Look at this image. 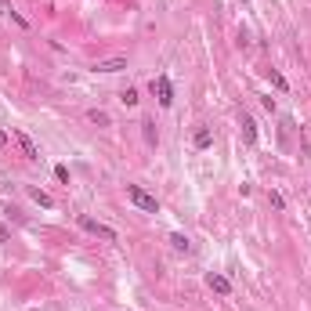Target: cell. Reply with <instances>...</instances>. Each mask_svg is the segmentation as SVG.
Instances as JSON below:
<instances>
[{
    "label": "cell",
    "instance_id": "obj_1",
    "mask_svg": "<svg viewBox=\"0 0 311 311\" xmlns=\"http://www.w3.org/2000/svg\"><path fill=\"white\" fill-rule=\"evenodd\" d=\"M127 199H131L138 210H145V214H160V199L148 196V192H145V188H138V185H127Z\"/></svg>",
    "mask_w": 311,
    "mask_h": 311
},
{
    "label": "cell",
    "instance_id": "obj_2",
    "mask_svg": "<svg viewBox=\"0 0 311 311\" xmlns=\"http://www.w3.org/2000/svg\"><path fill=\"white\" fill-rule=\"evenodd\" d=\"M80 228L91 231V236H98V239H105V243H120L116 228H109V224H101V221H94V217H87V214H80Z\"/></svg>",
    "mask_w": 311,
    "mask_h": 311
},
{
    "label": "cell",
    "instance_id": "obj_3",
    "mask_svg": "<svg viewBox=\"0 0 311 311\" xmlns=\"http://www.w3.org/2000/svg\"><path fill=\"white\" fill-rule=\"evenodd\" d=\"M152 91H156V98H160V105H163V109H170V105H174V87H170L167 76H156V80H152Z\"/></svg>",
    "mask_w": 311,
    "mask_h": 311
},
{
    "label": "cell",
    "instance_id": "obj_4",
    "mask_svg": "<svg viewBox=\"0 0 311 311\" xmlns=\"http://www.w3.org/2000/svg\"><path fill=\"white\" fill-rule=\"evenodd\" d=\"M15 138H18V145H22V156H25V160H40V148H36V141H33L25 131H15Z\"/></svg>",
    "mask_w": 311,
    "mask_h": 311
},
{
    "label": "cell",
    "instance_id": "obj_5",
    "mask_svg": "<svg viewBox=\"0 0 311 311\" xmlns=\"http://www.w3.org/2000/svg\"><path fill=\"white\" fill-rule=\"evenodd\" d=\"M206 286H210L214 293H221V297H228V293H231V279L217 275V271H210V275H206Z\"/></svg>",
    "mask_w": 311,
    "mask_h": 311
},
{
    "label": "cell",
    "instance_id": "obj_6",
    "mask_svg": "<svg viewBox=\"0 0 311 311\" xmlns=\"http://www.w3.org/2000/svg\"><path fill=\"white\" fill-rule=\"evenodd\" d=\"M94 69H98V72H123V69H127V58H123V55H116V58H105V62H98Z\"/></svg>",
    "mask_w": 311,
    "mask_h": 311
},
{
    "label": "cell",
    "instance_id": "obj_7",
    "mask_svg": "<svg viewBox=\"0 0 311 311\" xmlns=\"http://www.w3.org/2000/svg\"><path fill=\"white\" fill-rule=\"evenodd\" d=\"M29 196H33V203H40L44 210H55V199L47 196V192H44V188H29Z\"/></svg>",
    "mask_w": 311,
    "mask_h": 311
},
{
    "label": "cell",
    "instance_id": "obj_8",
    "mask_svg": "<svg viewBox=\"0 0 311 311\" xmlns=\"http://www.w3.org/2000/svg\"><path fill=\"white\" fill-rule=\"evenodd\" d=\"M192 145H196V148H210V145H214V134H210L206 127H199L196 138H192Z\"/></svg>",
    "mask_w": 311,
    "mask_h": 311
},
{
    "label": "cell",
    "instance_id": "obj_9",
    "mask_svg": "<svg viewBox=\"0 0 311 311\" xmlns=\"http://www.w3.org/2000/svg\"><path fill=\"white\" fill-rule=\"evenodd\" d=\"M243 138H246V145H253V141H257V123L250 120V116H243Z\"/></svg>",
    "mask_w": 311,
    "mask_h": 311
},
{
    "label": "cell",
    "instance_id": "obj_10",
    "mask_svg": "<svg viewBox=\"0 0 311 311\" xmlns=\"http://www.w3.org/2000/svg\"><path fill=\"white\" fill-rule=\"evenodd\" d=\"M141 134H145V141H148V145L160 141V134H156V123H152V120H141Z\"/></svg>",
    "mask_w": 311,
    "mask_h": 311
},
{
    "label": "cell",
    "instance_id": "obj_11",
    "mask_svg": "<svg viewBox=\"0 0 311 311\" xmlns=\"http://www.w3.org/2000/svg\"><path fill=\"white\" fill-rule=\"evenodd\" d=\"M268 80H271V84H275L279 91H290V84H286V76H282L279 69H268Z\"/></svg>",
    "mask_w": 311,
    "mask_h": 311
},
{
    "label": "cell",
    "instance_id": "obj_12",
    "mask_svg": "<svg viewBox=\"0 0 311 311\" xmlns=\"http://www.w3.org/2000/svg\"><path fill=\"white\" fill-rule=\"evenodd\" d=\"M170 246H174V250H181V253H188V250H192V243L181 236V231H174V236H170Z\"/></svg>",
    "mask_w": 311,
    "mask_h": 311
},
{
    "label": "cell",
    "instance_id": "obj_13",
    "mask_svg": "<svg viewBox=\"0 0 311 311\" xmlns=\"http://www.w3.org/2000/svg\"><path fill=\"white\" fill-rule=\"evenodd\" d=\"M87 120H91V123H98V127H109V112H101V109H91V112H87Z\"/></svg>",
    "mask_w": 311,
    "mask_h": 311
},
{
    "label": "cell",
    "instance_id": "obj_14",
    "mask_svg": "<svg viewBox=\"0 0 311 311\" xmlns=\"http://www.w3.org/2000/svg\"><path fill=\"white\" fill-rule=\"evenodd\" d=\"M268 199H271L275 210H286V196H282V192H268Z\"/></svg>",
    "mask_w": 311,
    "mask_h": 311
},
{
    "label": "cell",
    "instance_id": "obj_15",
    "mask_svg": "<svg viewBox=\"0 0 311 311\" xmlns=\"http://www.w3.org/2000/svg\"><path fill=\"white\" fill-rule=\"evenodd\" d=\"M120 101H123V105H138V91H134V87H127V91L120 94Z\"/></svg>",
    "mask_w": 311,
    "mask_h": 311
},
{
    "label": "cell",
    "instance_id": "obj_16",
    "mask_svg": "<svg viewBox=\"0 0 311 311\" xmlns=\"http://www.w3.org/2000/svg\"><path fill=\"white\" fill-rule=\"evenodd\" d=\"M55 177H58V181H69V167L58 163V167H55Z\"/></svg>",
    "mask_w": 311,
    "mask_h": 311
},
{
    "label": "cell",
    "instance_id": "obj_17",
    "mask_svg": "<svg viewBox=\"0 0 311 311\" xmlns=\"http://www.w3.org/2000/svg\"><path fill=\"white\" fill-rule=\"evenodd\" d=\"M11 236H8V224H0V243H8Z\"/></svg>",
    "mask_w": 311,
    "mask_h": 311
},
{
    "label": "cell",
    "instance_id": "obj_18",
    "mask_svg": "<svg viewBox=\"0 0 311 311\" xmlns=\"http://www.w3.org/2000/svg\"><path fill=\"white\" fill-rule=\"evenodd\" d=\"M4 145H8V134H4V131H0V148H4Z\"/></svg>",
    "mask_w": 311,
    "mask_h": 311
}]
</instances>
